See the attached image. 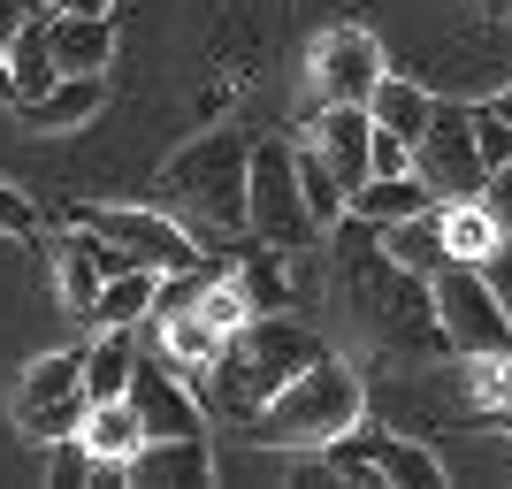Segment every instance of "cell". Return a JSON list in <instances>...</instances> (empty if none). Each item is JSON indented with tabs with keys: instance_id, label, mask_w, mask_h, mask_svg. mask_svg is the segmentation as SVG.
Here are the masks:
<instances>
[{
	"instance_id": "cell-27",
	"label": "cell",
	"mask_w": 512,
	"mask_h": 489,
	"mask_svg": "<svg viewBox=\"0 0 512 489\" xmlns=\"http://www.w3.org/2000/svg\"><path fill=\"white\" fill-rule=\"evenodd\" d=\"M92 291H100V268H92V253L77 245V237H62V306H69V314H85Z\"/></svg>"
},
{
	"instance_id": "cell-11",
	"label": "cell",
	"mask_w": 512,
	"mask_h": 489,
	"mask_svg": "<svg viewBox=\"0 0 512 489\" xmlns=\"http://www.w3.org/2000/svg\"><path fill=\"white\" fill-rule=\"evenodd\" d=\"M77 230L123 245L138 268H192V260H207L169 207H77Z\"/></svg>"
},
{
	"instance_id": "cell-15",
	"label": "cell",
	"mask_w": 512,
	"mask_h": 489,
	"mask_svg": "<svg viewBox=\"0 0 512 489\" xmlns=\"http://www.w3.org/2000/svg\"><path fill=\"white\" fill-rule=\"evenodd\" d=\"M214 474V444L207 436H146V444L123 459V482H146V489H192Z\"/></svg>"
},
{
	"instance_id": "cell-26",
	"label": "cell",
	"mask_w": 512,
	"mask_h": 489,
	"mask_svg": "<svg viewBox=\"0 0 512 489\" xmlns=\"http://www.w3.org/2000/svg\"><path fill=\"white\" fill-rule=\"evenodd\" d=\"M291 176H299V199H306V214H314V230H329L344 214V184H337V169L321 161L306 138H291Z\"/></svg>"
},
{
	"instance_id": "cell-14",
	"label": "cell",
	"mask_w": 512,
	"mask_h": 489,
	"mask_svg": "<svg viewBox=\"0 0 512 489\" xmlns=\"http://www.w3.org/2000/svg\"><path fill=\"white\" fill-rule=\"evenodd\" d=\"M306 146L337 169V184L352 192L367 176V146H375V123H367V107L360 100H321L314 115H306Z\"/></svg>"
},
{
	"instance_id": "cell-18",
	"label": "cell",
	"mask_w": 512,
	"mask_h": 489,
	"mask_svg": "<svg viewBox=\"0 0 512 489\" xmlns=\"http://www.w3.org/2000/svg\"><path fill=\"white\" fill-rule=\"evenodd\" d=\"M39 31H46L54 69H100V77H107V54H115V23H107V16H69V8H46Z\"/></svg>"
},
{
	"instance_id": "cell-28",
	"label": "cell",
	"mask_w": 512,
	"mask_h": 489,
	"mask_svg": "<svg viewBox=\"0 0 512 489\" xmlns=\"http://www.w3.org/2000/svg\"><path fill=\"white\" fill-rule=\"evenodd\" d=\"M474 207L490 214V230L512 237V153L497 161V169H482V184H474Z\"/></svg>"
},
{
	"instance_id": "cell-13",
	"label": "cell",
	"mask_w": 512,
	"mask_h": 489,
	"mask_svg": "<svg viewBox=\"0 0 512 489\" xmlns=\"http://www.w3.org/2000/svg\"><path fill=\"white\" fill-rule=\"evenodd\" d=\"M383 39L360 31V23H337V31H321L314 54H306V107L321 100H367L375 77H383Z\"/></svg>"
},
{
	"instance_id": "cell-1",
	"label": "cell",
	"mask_w": 512,
	"mask_h": 489,
	"mask_svg": "<svg viewBox=\"0 0 512 489\" xmlns=\"http://www.w3.org/2000/svg\"><path fill=\"white\" fill-rule=\"evenodd\" d=\"M329 230H337L329 268H337L344 321H352L383 360H451L444 321H436V298H428V276L398 268V260L375 245V222H360V214H337Z\"/></svg>"
},
{
	"instance_id": "cell-21",
	"label": "cell",
	"mask_w": 512,
	"mask_h": 489,
	"mask_svg": "<svg viewBox=\"0 0 512 489\" xmlns=\"http://www.w3.org/2000/svg\"><path fill=\"white\" fill-rule=\"evenodd\" d=\"M375 245H383L398 268H413V276H436L451 260V245H444V214H436V199L428 207H413L406 222H390V230H375Z\"/></svg>"
},
{
	"instance_id": "cell-7",
	"label": "cell",
	"mask_w": 512,
	"mask_h": 489,
	"mask_svg": "<svg viewBox=\"0 0 512 489\" xmlns=\"http://www.w3.org/2000/svg\"><path fill=\"white\" fill-rule=\"evenodd\" d=\"M245 237L276 245V253H306L321 237L299 199V176H291V138H253V153H245Z\"/></svg>"
},
{
	"instance_id": "cell-33",
	"label": "cell",
	"mask_w": 512,
	"mask_h": 489,
	"mask_svg": "<svg viewBox=\"0 0 512 489\" xmlns=\"http://www.w3.org/2000/svg\"><path fill=\"white\" fill-rule=\"evenodd\" d=\"M54 8H69V16H107L115 0H54Z\"/></svg>"
},
{
	"instance_id": "cell-6",
	"label": "cell",
	"mask_w": 512,
	"mask_h": 489,
	"mask_svg": "<svg viewBox=\"0 0 512 489\" xmlns=\"http://www.w3.org/2000/svg\"><path fill=\"white\" fill-rule=\"evenodd\" d=\"M329 474L337 482H375V489H436L444 482V459L428 451V436H406V428L383 421H352L344 436H329Z\"/></svg>"
},
{
	"instance_id": "cell-19",
	"label": "cell",
	"mask_w": 512,
	"mask_h": 489,
	"mask_svg": "<svg viewBox=\"0 0 512 489\" xmlns=\"http://www.w3.org/2000/svg\"><path fill=\"white\" fill-rule=\"evenodd\" d=\"M360 107H367V123H375V130H390V138H406V146H413L421 123H428V107H436V92H428L413 69H383Z\"/></svg>"
},
{
	"instance_id": "cell-35",
	"label": "cell",
	"mask_w": 512,
	"mask_h": 489,
	"mask_svg": "<svg viewBox=\"0 0 512 489\" xmlns=\"http://www.w3.org/2000/svg\"><path fill=\"white\" fill-rule=\"evenodd\" d=\"M490 428H497V436H512V405H497V421H490Z\"/></svg>"
},
{
	"instance_id": "cell-16",
	"label": "cell",
	"mask_w": 512,
	"mask_h": 489,
	"mask_svg": "<svg viewBox=\"0 0 512 489\" xmlns=\"http://www.w3.org/2000/svg\"><path fill=\"white\" fill-rule=\"evenodd\" d=\"M100 107H107V77H100V69H62V77H54L46 92H31V100H23V123L54 138V130L92 123Z\"/></svg>"
},
{
	"instance_id": "cell-22",
	"label": "cell",
	"mask_w": 512,
	"mask_h": 489,
	"mask_svg": "<svg viewBox=\"0 0 512 489\" xmlns=\"http://www.w3.org/2000/svg\"><path fill=\"white\" fill-rule=\"evenodd\" d=\"M153 283H161V268H115V276H100L85 321L92 329H138L153 314Z\"/></svg>"
},
{
	"instance_id": "cell-3",
	"label": "cell",
	"mask_w": 512,
	"mask_h": 489,
	"mask_svg": "<svg viewBox=\"0 0 512 489\" xmlns=\"http://www.w3.org/2000/svg\"><path fill=\"white\" fill-rule=\"evenodd\" d=\"M245 153H253L245 130L214 123L161 161V207L192 230L207 260L222 253V237H245Z\"/></svg>"
},
{
	"instance_id": "cell-17",
	"label": "cell",
	"mask_w": 512,
	"mask_h": 489,
	"mask_svg": "<svg viewBox=\"0 0 512 489\" xmlns=\"http://www.w3.org/2000/svg\"><path fill=\"white\" fill-rule=\"evenodd\" d=\"M207 54H214L222 77H253L268 62V0H230L222 23L207 31Z\"/></svg>"
},
{
	"instance_id": "cell-32",
	"label": "cell",
	"mask_w": 512,
	"mask_h": 489,
	"mask_svg": "<svg viewBox=\"0 0 512 489\" xmlns=\"http://www.w3.org/2000/svg\"><path fill=\"white\" fill-rule=\"evenodd\" d=\"M23 16H31V0H0V39H8V31H16Z\"/></svg>"
},
{
	"instance_id": "cell-30",
	"label": "cell",
	"mask_w": 512,
	"mask_h": 489,
	"mask_svg": "<svg viewBox=\"0 0 512 489\" xmlns=\"http://www.w3.org/2000/svg\"><path fill=\"white\" fill-rule=\"evenodd\" d=\"M0 237H16V245H39V199H23L8 176H0Z\"/></svg>"
},
{
	"instance_id": "cell-36",
	"label": "cell",
	"mask_w": 512,
	"mask_h": 489,
	"mask_svg": "<svg viewBox=\"0 0 512 489\" xmlns=\"http://www.w3.org/2000/svg\"><path fill=\"white\" fill-rule=\"evenodd\" d=\"M482 8H490V16H505V23H512V0H482Z\"/></svg>"
},
{
	"instance_id": "cell-5",
	"label": "cell",
	"mask_w": 512,
	"mask_h": 489,
	"mask_svg": "<svg viewBox=\"0 0 512 489\" xmlns=\"http://www.w3.org/2000/svg\"><path fill=\"white\" fill-rule=\"evenodd\" d=\"M360 413L406 436H444V428H490V413L474 405L467 367L459 360H398L390 375L367 383L360 375Z\"/></svg>"
},
{
	"instance_id": "cell-8",
	"label": "cell",
	"mask_w": 512,
	"mask_h": 489,
	"mask_svg": "<svg viewBox=\"0 0 512 489\" xmlns=\"http://www.w3.org/2000/svg\"><path fill=\"white\" fill-rule=\"evenodd\" d=\"M428 298H436V321H444L451 360H482V352H512V321L497 306V291L482 283L474 260H444L428 276Z\"/></svg>"
},
{
	"instance_id": "cell-29",
	"label": "cell",
	"mask_w": 512,
	"mask_h": 489,
	"mask_svg": "<svg viewBox=\"0 0 512 489\" xmlns=\"http://www.w3.org/2000/svg\"><path fill=\"white\" fill-rule=\"evenodd\" d=\"M467 138H474V153H482V169H497L512 153V123H497L482 100H467Z\"/></svg>"
},
{
	"instance_id": "cell-4",
	"label": "cell",
	"mask_w": 512,
	"mask_h": 489,
	"mask_svg": "<svg viewBox=\"0 0 512 489\" xmlns=\"http://www.w3.org/2000/svg\"><path fill=\"white\" fill-rule=\"evenodd\" d=\"M352 421H360V375L321 352V360H306L276 398L260 405L253 421H237V436L260 444V451H321L329 436H344Z\"/></svg>"
},
{
	"instance_id": "cell-24",
	"label": "cell",
	"mask_w": 512,
	"mask_h": 489,
	"mask_svg": "<svg viewBox=\"0 0 512 489\" xmlns=\"http://www.w3.org/2000/svg\"><path fill=\"white\" fill-rule=\"evenodd\" d=\"M130 360H138V329H100L92 344H77V383H85V398H123L130 383Z\"/></svg>"
},
{
	"instance_id": "cell-31",
	"label": "cell",
	"mask_w": 512,
	"mask_h": 489,
	"mask_svg": "<svg viewBox=\"0 0 512 489\" xmlns=\"http://www.w3.org/2000/svg\"><path fill=\"white\" fill-rule=\"evenodd\" d=\"M474 268H482V283L497 291V306H505V321H512V237H497V245L474 260Z\"/></svg>"
},
{
	"instance_id": "cell-12",
	"label": "cell",
	"mask_w": 512,
	"mask_h": 489,
	"mask_svg": "<svg viewBox=\"0 0 512 489\" xmlns=\"http://www.w3.org/2000/svg\"><path fill=\"white\" fill-rule=\"evenodd\" d=\"M421 85L444 92V100H490L497 85H512V23L490 16L482 31H467V39H444Z\"/></svg>"
},
{
	"instance_id": "cell-23",
	"label": "cell",
	"mask_w": 512,
	"mask_h": 489,
	"mask_svg": "<svg viewBox=\"0 0 512 489\" xmlns=\"http://www.w3.org/2000/svg\"><path fill=\"white\" fill-rule=\"evenodd\" d=\"M283 260H291V253H276V245L245 237V253H237V268H230L237 298H245V314H283V306H291V276H283Z\"/></svg>"
},
{
	"instance_id": "cell-20",
	"label": "cell",
	"mask_w": 512,
	"mask_h": 489,
	"mask_svg": "<svg viewBox=\"0 0 512 489\" xmlns=\"http://www.w3.org/2000/svg\"><path fill=\"white\" fill-rule=\"evenodd\" d=\"M413 207H428V184L413 169H383V176H360L352 192H344V214H360V222H375V230H390V222H406Z\"/></svg>"
},
{
	"instance_id": "cell-9",
	"label": "cell",
	"mask_w": 512,
	"mask_h": 489,
	"mask_svg": "<svg viewBox=\"0 0 512 489\" xmlns=\"http://www.w3.org/2000/svg\"><path fill=\"white\" fill-rule=\"evenodd\" d=\"M406 169L428 184V199H474L482 153H474V138H467V100H444V92H436L421 138L406 146Z\"/></svg>"
},
{
	"instance_id": "cell-38",
	"label": "cell",
	"mask_w": 512,
	"mask_h": 489,
	"mask_svg": "<svg viewBox=\"0 0 512 489\" xmlns=\"http://www.w3.org/2000/svg\"><path fill=\"white\" fill-rule=\"evenodd\" d=\"M46 8H54V0H31V16H46Z\"/></svg>"
},
{
	"instance_id": "cell-37",
	"label": "cell",
	"mask_w": 512,
	"mask_h": 489,
	"mask_svg": "<svg viewBox=\"0 0 512 489\" xmlns=\"http://www.w3.org/2000/svg\"><path fill=\"white\" fill-rule=\"evenodd\" d=\"M0 100H8V46H0Z\"/></svg>"
},
{
	"instance_id": "cell-2",
	"label": "cell",
	"mask_w": 512,
	"mask_h": 489,
	"mask_svg": "<svg viewBox=\"0 0 512 489\" xmlns=\"http://www.w3.org/2000/svg\"><path fill=\"white\" fill-rule=\"evenodd\" d=\"M321 352H329V344H321L306 321H291V314H245L230 337L199 360V367H207L199 405H207L214 421H253L260 405L276 398L306 360H321Z\"/></svg>"
},
{
	"instance_id": "cell-25",
	"label": "cell",
	"mask_w": 512,
	"mask_h": 489,
	"mask_svg": "<svg viewBox=\"0 0 512 489\" xmlns=\"http://www.w3.org/2000/svg\"><path fill=\"white\" fill-rule=\"evenodd\" d=\"M77 436L92 444V459H100V467H123L130 451L146 444V436H138V413H130L123 398H100V405L85 413V428H77Z\"/></svg>"
},
{
	"instance_id": "cell-34",
	"label": "cell",
	"mask_w": 512,
	"mask_h": 489,
	"mask_svg": "<svg viewBox=\"0 0 512 489\" xmlns=\"http://www.w3.org/2000/svg\"><path fill=\"white\" fill-rule=\"evenodd\" d=\"M482 107H490L497 123H512V85H497V92H490V100H482Z\"/></svg>"
},
{
	"instance_id": "cell-10",
	"label": "cell",
	"mask_w": 512,
	"mask_h": 489,
	"mask_svg": "<svg viewBox=\"0 0 512 489\" xmlns=\"http://www.w3.org/2000/svg\"><path fill=\"white\" fill-rule=\"evenodd\" d=\"M92 413L85 383H77V344L69 352H46L31 360V375L16 383V436L23 444H54V436H77Z\"/></svg>"
}]
</instances>
